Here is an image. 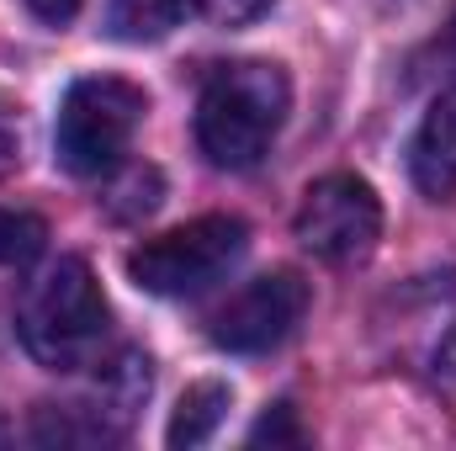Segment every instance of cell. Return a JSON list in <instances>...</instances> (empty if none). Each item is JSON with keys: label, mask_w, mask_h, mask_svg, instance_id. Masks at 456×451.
I'll return each mask as SVG.
<instances>
[{"label": "cell", "mask_w": 456, "mask_h": 451, "mask_svg": "<svg viewBox=\"0 0 456 451\" xmlns=\"http://www.w3.org/2000/svg\"><path fill=\"white\" fill-rule=\"evenodd\" d=\"M292 107V86L281 64L239 59L213 70L197 102V144L218 170H249L265 160L271 138L281 133Z\"/></svg>", "instance_id": "6da1fadb"}, {"label": "cell", "mask_w": 456, "mask_h": 451, "mask_svg": "<svg viewBox=\"0 0 456 451\" xmlns=\"http://www.w3.org/2000/svg\"><path fill=\"white\" fill-rule=\"evenodd\" d=\"M265 5H271V0H191V11H197L202 21H213V27H244V21H255Z\"/></svg>", "instance_id": "4fadbf2b"}, {"label": "cell", "mask_w": 456, "mask_h": 451, "mask_svg": "<svg viewBox=\"0 0 456 451\" xmlns=\"http://www.w3.org/2000/svg\"><path fill=\"white\" fill-rule=\"evenodd\" d=\"M228 404H233V393H228V382H191L186 393H181V404H175V414H170V430H165V441L181 451L191 447H208L213 436H218V425H224Z\"/></svg>", "instance_id": "ba28073f"}, {"label": "cell", "mask_w": 456, "mask_h": 451, "mask_svg": "<svg viewBox=\"0 0 456 451\" xmlns=\"http://www.w3.org/2000/svg\"><path fill=\"white\" fill-rule=\"evenodd\" d=\"M249 441H255V447H265V441H271V447H303L308 436H303V425H297V409H292V404H276V409L249 430Z\"/></svg>", "instance_id": "8fae6325"}, {"label": "cell", "mask_w": 456, "mask_h": 451, "mask_svg": "<svg viewBox=\"0 0 456 451\" xmlns=\"http://www.w3.org/2000/svg\"><path fill=\"white\" fill-rule=\"evenodd\" d=\"M181 11H186V0H112L107 32L117 43H159L181 21Z\"/></svg>", "instance_id": "9c48e42d"}, {"label": "cell", "mask_w": 456, "mask_h": 451, "mask_svg": "<svg viewBox=\"0 0 456 451\" xmlns=\"http://www.w3.org/2000/svg\"><path fill=\"white\" fill-rule=\"evenodd\" d=\"M117 197H127V202H117V208H112L117 218L154 213V202H159V170H133V176L117 186Z\"/></svg>", "instance_id": "7c38bea8"}, {"label": "cell", "mask_w": 456, "mask_h": 451, "mask_svg": "<svg viewBox=\"0 0 456 451\" xmlns=\"http://www.w3.org/2000/svg\"><path fill=\"white\" fill-rule=\"evenodd\" d=\"M446 59H452V70H456V21H452V32H446Z\"/></svg>", "instance_id": "2e32d148"}, {"label": "cell", "mask_w": 456, "mask_h": 451, "mask_svg": "<svg viewBox=\"0 0 456 451\" xmlns=\"http://www.w3.org/2000/svg\"><path fill=\"white\" fill-rule=\"evenodd\" d=\"M409 170L419 181V192L430 197H452L456 192V86L436 96V107L425 112L414 149H409Z\"/></svg>", "instance_id": "52a82bcc"}, {"label": "cell", "mask_w": 456, "mask_h": 451, "mask_svg": "<svg viewBox=\"0 0 456 451\" xmlns=\"http://www.w3.org/2000/svg\"><path fill=\"white\" fill-rule=\"evenodd\" d=\"M107 298L96 271L80 255L53 260L48 271H37L21 292L16 308V330L21 345L32 350V361H43L48 372H80L102 356L107 340Z\"/></svg>", "instance_id": "7a4b0ae2"}, {"label": "cell", "mask_w": 456, "mask_h": 451, "mask_svg": "<svg viewBox=\"0 0 456 451\" xmlns=\"http://www.w3.org/2000/svg\"><path fill=\"white\" fill-rule=\"evenodd\" d=\"M21 5H27L43 27H64V21H75V16H80V5H86V0H21Z\"/></svg>", "instance_id": "5bb4252c"}, {"label": "cell", "mask_w": 456, "mask_h": 451, "mask_svg": "<svg viewBox=\"0 0 456 451\" xmlns=\"http://www.w3.org/2000/svg\"><path fill=\"white\" fill-rule=\"evenodd\" d=\"M297 239L314 260L324 266H350V260H366L377 234H382V202L377 192L361 181V176H324L303 192V208H297Z\"/></svg>", "instance_id": "5b68a950"}, {"label": "cell", "mask_w": 456, "mask_h": 451, "mask_svg": "<svg viewBox=\"0 0 456 451\" xmlns=\"http://www.w3.org/2000/svg\"><path fill=\"white\" fill-rule=\"evenodd\" d=\"M314 292L297 271H265L249 287H239L224 308L213 314V345L228 356H260L276 350L281 340L297 335Z\"/></svg>", "instance_id": "8992f818"}, {"label": "cell", "mask_w": 456, "mask_h": 451, "mask_svg": "<svg viewBox=\"0 0 456 451\" xmlns=\"http://www.w3.org/2000/svg\"><path fill=\"white\" fill-rule=\"evenodd\" d=\"M430 372H436V382H441L446 393H456V324L441 335V345H436V366H430Z\"/></svg>", "instance_id": "9a60e30c"}, {"label": "cell", "mask_w": 456, "mask_h": 451, "mask_svg": "<svg viewBox=\"0 0 456 451\" xmlns=\"http://www.w3.org/2000/svg\"><path fill=\"white\" fill-rule=\"evenodd\" d=\"M143 112H149V96L133 80H117V75L75 80L64 107H59V127H53L59 165L69 176H86V181L117 170Z\"/></svg>", "instance_id": "277c9868"}, {"label": "cell", "mask_w": 456, "mask_h": 451, "mask_svg": "<svg viewBox=\"0 0 456 451\" xmlns=\"http://www.w3.org/2000/svg\"><path fill=\"white\" fill-rule=\"evenodd\" d=\"M0 441H5V425H0Z\"/></svg>", "instance_id": "e0dca14e"}, {"label": "cell", "mask_w": 456, "mask_h": 451, "mask_svg": "<svg viewBox=\"0 0 456 451\" xmlns=\"http://www.w3.org/2000/svg\"><path fill=\"white\" fill-rule=\"evenodd\" d=\"M48 244V224L21 208H0V266H27Z\"/></svg>", "instance_id": "30bf717a"}, {"label": "cell", "mask_w": 456, "mask_h": 451, "mask_svg": "<svg viewBox=\"0 0 456 451\" xmlns=\"http://www.w3.org/2000/svg\"><path fill=\"white\" fill-rule=\"evenodd\" d=\"M244 250H249V228L228 213H208V218H191L159 239H143L127 255V276H133V287H143L154 298H197L213 282H224L244 260Z\"/></svg>", "instance_id": "3957f363"}]
</instances>
